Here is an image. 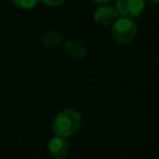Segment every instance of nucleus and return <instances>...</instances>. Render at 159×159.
<instances>
[{"label":"nucleus","instance_id":"nucleus-1","mask_svg":"<svg viewBox=\"0 0 159 159\" xmlns=\"http://www.w3.org/2000/svg\"><path fill=\"white\" fill-rule=\"evenodd\" d=\"M81 127V114L72 109L67 108L58 112L51 124V129L56 137L61 138H70L72 137Z\"/></svg>","mask_w":159,"mask_h":159},{"label":"nucleus","instance_id":"nucleus-2","mask_svg":"<svg viewBox=\"0 0 159 159\" xmlns=\"http://www.w3.org/2000/svg\"><path fill=\"white\" fill-rule=\"evenodd\" d=\"M111 36L118 43H130L137 36V25L132 19L119 17L111 26Z\"/></svg>","mask_w":159,"mask_h":159},{"label":"nucleus","instance_id":"nucleus-3","mask_svg":"<svg viewBox=\"0 0 159 159\" xmlns=\"http://www.w3.org/2000/svg\"><path fill=\"white\" fill-rule=\"evenodd\" d=\"M145 0H116V9L122 17L134 19L142 14Z\"/></svg>","mask_w":159,"mask_h":159},{"label":"nucleus","instance_id":"nucleus-4","mask_svg":"<svg viewBox=\"0 0 159 159\" xmlns=\"http://www.w3.org/2000/svg\"><path fill=\"white\" fill-rule=\"evenodd\" d=\"M118 15L119 14L114 6L103 4V5H99L94 10L93 20L102 26H108V25H112L118 19Z\"/></svg>","mask_w":159,"mask_h":159},{"label":"nucleus","instance_id":"nucleus-5","mask_svg":"<svg viewBox=\"0 0 159 159\" xmlns=\"http://www.w3.org/2000/svg\"><path fill=\"white\" fill-rule=\"evenodd\" d=\"M70 145L67 139L53 135L47 144V152L52 159H65L68 154Z\"/></svg>","mask_w":159,"mask_h":159},{"label":"nucleus","instance_id":"nucleus-6","mask_svg":"<svg viewBox=\"0 0 159 159\" xmlns=\"http://www.w3.org/2000/svg\"><path fill=\"white\" fill-rule=\"evenodd\" d=\"M65 50L71 57L77 60L82 58L86 55V47L77 40H68L65 45Z\"/></svg>","mask_w":159,"mask_h":159},{"label":"nucleus","instance_id":"nucleus-7","mask_svg":"<svg viewBox=\"0 0 159 159\" xmlns=\"http://www.w3.org/2000/svg\"><path fill=\"white\" fill-rule=\"evenodd\" d=\"M63 40V35L57 31V30H51L50 32L45 34L42 36V45L43 46H47V47H51V46H55V45H58L61 41Z\"/></svg>","mask_w":159,"mask_h":159},{"label":"nucleus","instance_id":"nucleus-8","mask_svg":"<svg viewBox=\"0 0 159 159\" xmlns=\"http://www.w3.org/2000/svg\"><path fill=\"white\" fill-rule=\"evenodd\" d=\"M12 4L19 7V9H22V10H29V9H32L37 5V2L40 0H11Z\"/></svg>","mask_w":159,"mask_h":159},{"label":"nucleus","instance_id":"nucleus-9","mask_svg":"<svg viewBox=\"0 0 159 159\" xmlns=\"http://www.w3.org/2000/svg\"><path fill=\"white\" fill-rule=\"evenodd\" d=\"M40 1H42L43 4H46L48 6H58L63 2H66L67 0H40Z\"/></svg>","mask_w":159,"mask_h":159},{"label":"nucleus","instance_id":"nucleus-10","mask_svg":"<svg viewBox=\"0 0 159 159\" xmlns=\"http://www.w3.org/2000/svg\"><path fill=\"white\" fill-rule=\"evenodd\" d=\"M92 1L99 2V4H106V2H109V1H112V0H92Z\"/></svg>","mask_w":159,"mask_h":159},{"label":"nucleus","instance_id":"nucleus-11","mask_svg":"<svg viewBox=\"0 0 159 159\" xmlns=\"http://www.w3.org/2000/svg\"><path fill=\"white\" fill-rule=\"evenodd\" d=\"M150 2H153V4H159V0H149Z\"/></svg>","mask_w":159,"mask_h":159}]
</instances>
